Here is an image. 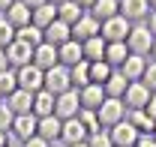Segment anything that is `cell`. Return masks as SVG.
Masks as SVG:
<instances>
[{"mask_svg": "<svg viewBox=\"0 0 156 147\" xmlns=\"http://www.w3.org/2000/svg\"><path fill=\"white\" fill-rule=\"evenodd\" d=\"M156 36L150 33L147 24H132L129 36H126V45H129V54H138V57H150V48H153Z\"/></svg>", "mask_w": 156, "mask_h": 147, "instance_id": "obj_1", "label": "cell"}, {"mask_svg": "<svg viewBox=\"0 0 156 147\" xmlns=\"http://www.w3.org/2000/svg\"><path fill=\"white\" fill-rule=\"evenodd\" d=\"M126 114H129L126 102H123V99H108V96H105V102H102V105H99V111H96L99 126H102V129L117 126L120 120H126Z\"/></svg>", "mask_w": 156, "mask_h": 147, "instance_id": "obj_2", "label": "cell"}, {"mask_svg": "<svg viewBox=\"0 0 156 147\" xmlns=\"http://www.w3.org/2000/svg\"><path fill=\"white\" fill-rule=\"evenodd\" d=\"M36 126H39V117H33V114H15V120L9 126V138L15 144H24V141H30L36 135Z\"/></svg>", "mask_w": 156, "mask_h": 147, "instance_id": "obj_3", "label": "cell"}, {"mask_svg": "<svg viewBox=\"0 0 156 147\" xmlns=\"http://www.w3.org/2000/svg\"><path fill=\"white\" fill-rule=\"evenodd\" d=\"M150 87L144 84V81H129V87H126V93H123V102H126V108L129 111H141L150 105Z\"/></svg>", "mask_w": 156, "mask_h": 147, "instance_id": "obj_4", "label": "cell"}, {"mask_svg": "<svg viewBox=\"0 0 156 147\" xmlns=\"http://www.w3.org/2000/svg\"><path fill=\"white\" fill-rule=\"evenodd\" d=\"M18 72V90H27V93H39L45 90V72L39 69V66H21V69H15Z\"/></svg>", "mask_w": 156, "mask_h": 147, "instance_id": "obj_5", "label": "cell"}, {"mask_svg": "<svg viewBox=\"0 0 156 147\" xmlns=\"http://www.w3.org/2000/svg\"><path fill=\"white\" fill-rule=\"evenodd\" d=\"M129 30H132V24L123 18V15H114V18L102 21V30H99V36L105 39V42H126Z\"/></svg>", "mask_w": 156, "mask_h": 147, "instance_id": "obj_6", "label": "cell"}, {"mask_svg": "<svg viewBox=\"0 0 156 147\" xmlns=\"http://www.w3.org/2000/svg\"><path fill=\"white\" fill-rule=\"evenodd\" d=\"M81 114V99H78V90H66L57 96V102H54V117L60 120H72Z\"/></svg>", "mask_w": 156, "mask_h": 147, "instance_id": "obj_7", "label": "cell"}, {"mask_svg": "<svg viewBox=\"0 0 156 147\" xmlns=\"http://www.w3.org/2000/svg\"><path fill=\"white\" fill-rule=\"evenodd\" d=\"M45 90L54 93V96H60V93L72 90V78H69V69L66 66H54V69H48L45 72Z\"/></svg>", "mask_w": 156, "mask_h": 147, "instance_id": "obj_8", "label": "cell"}, {"mask_svg": "<svg viewBox=\"0 0 156 147\" xmlns=\"http://www.w3.org/2000/svg\"><path fill=\"white\" fill-rule=\"evenodd\" d=\"M120 15L129 24H144L150 15V3L147 0H120Z\"/></svg>", "mask_w": 156, "mask_h": 147, "instance_id": "obj_9", "label": "cell"}, {"mask_svg": "<svg viewBox=\"0 0 156 147\" xmlns=\"http://www.w3.org/2000/svg\"><path fill=\"white\" fill-rule=\"evenodd\" d=\"M108 135H111V144L114 147H135V141L141 138L138 135V129L129 123V120H120L117 126L108 129Z\"/></svg>", "mask_w": 156, "mask_h": 147, "instance_id": "obj_10", "label": "cell"}, {"mask_svg": "<svg viewBox=\"0 0 156 147\" xmlns=\"http://www.w3.org/2000/svg\"><path fill=\"white\" fill-rule=\"evenodd\" d=\"M87 129H84V123L78 120V117H72V120H63V129H60V144L63 147H72V144H81V141H87Z\"/></svg>", "mask_w": 156, "mask_h": 147, "instance_id": "obj_11", "label": "cell"}, {"mask_svg": "<svg viewBox=\"0 0 156 147\" xmlns=\"http://www.w3.org/2000/svg\"><path fill=\"white\" fill-rule=\"evenodd\" d=\"M99 30H102V24H99L93 15H81V18L72 24V39L75 42H87V39H93V36H99Z\"/></svg>", "mask_w": 156, "mask_h": 147, "instance_id": "obj_12", "label": "cell"}, {"mask_svg": "<svg viewBox=\"0 0 156 147\" xmlns=\"http://www.w3.org/2000/svg\"><path fill=\"white\" fill-rule=\"evenodd\" d=\"M6 60H9V69H21V66H30V63H33V48L15 39V42H12V45L6 48Z\"/></svg>", "mask_w": 156, "mask_h": 147, "instance_id": "obj_13", "label": "cell"}, {"mask_svg": "<svg viewBox=\"0 0 156 147\" xmlns=\"http://www.w3.org/2000/svg\"><path fill=\"white\" fill-rule=\"evenodd\" d=\"M60 60H57V48L54 45H48V42H42L33 48V66H39L42 72H48V69H54Z\"/></svg>", "mask_w": 156, "mask_h": 147, "instance_id": "obj_14", "label": "cell"}, {"mask_svg": "<svg viewBox=\"0 0 156 147\" xmlns=\"http://www.w3.org/2000/svg\"><path fill=\"white\" fill-rule=\"evenodd\" d=\"M78 99H81L84 111H99V105L105 102V90H102V84H87L84 90H78Z\"/></svg>", "mask_w": 156, "mask_h": 147, "instance_id": "obj_15", "label": "cell"}, {"mask_svg": "<svg viewBox=\"0 0 156 147\" xmlns=\"http://www.w3.org/2000/svg\"><path fill=\"white\" fill-rule=\"evenodd\" d=\"M69 39H72V27H69V24H63L60 18L54 21V24H48V27H45V42H48V45H54V48L66 45Z\"/></svg>", "mask_w": 156, "mask_h": 147, "instance_id": "obj_16", "label": "cell"}, {"mask_svg": "<svg viewBox=\"0 0 156 147\" xmlns=\"http://www.w3.org/2000/svg\"><path fill=\"white\" fill-rule=\"evenodd\" d=\"M57 60H60V66H66V69H72L75 63H81V60H84V51H81V42L69 39L66 45H60V48H57Z\"/></svg>", "mask_w": 156, "mask_h": 147, "instance_id": "obj_17", "label": "cell"}, {"mask_svg": "<svg viewBox=\"0 0 156 147\" xmlns=\"http://www.w3.org/2000/svg\"><path fill=\"white\" fill-rule=\"evenodd\" d=\"M147 60H150V57L129 54V57H126V63L120 66V75H123L126 81H141V78H144V69H147Z\"/></svg>", "mask_w": 156, "mask_h": 147, "instance_id": "obj_18", "label": "cell"}, {"mask_svg": "<svg viewBox=\"0 0 156 147\" xmlns=\"http://www.w3.org/2000/svg\"><path fill=\"white\" fill-rule=\"evenodd\" d=\"M60 129H63V120L51 114V117H42V120H39L36 135H39V138H45L48 144H54V141H60Z\"/></svg>", "mask_w": 156, "mask_h": 147, "instance_id": "obj_19", "label": "cell"}, {"mask_svg": "<svg viewBox=\"0 0 156 147\" xmlns=\"http://www.w3.org/2000/svg\"><path fill=\"white\" fill-rule=\"evenodd\" d=\"M30 15H33V9H30V6H24L21 0H15V3L3 12V18L9 21L15 30H18V27H24V24H30Z\"/></svg>", "mask_w": 156, "mask_h": 147, "instance_id": "obj_20", "label": "cell"}, {"mask_svg": "<svg viewBox=\"0 0 156 147\" xmlns=\"http://www.w3.org/2000/svg\"><path fill=\"white\" fill-rule=\"evenodd\" d=\"M54 102H57V96L54 93H48V90H39L33 93V117H51L54 114Z\"/></svg>", "mask_w": 156, "mask_h": 147, "instance_id": "obj_21", "label": "cell"}, {"mask_svg": "<svg viewBox=\"0 0 156 147\" xmlns=\"http://www.w3.org/2000/svg\"><path fill=\"white\" fill-rule=\"evenodd\" d=\"M3 102L12 108V114H33V93H27V90H15Z\"/></svg>", "mask_w": 156, "mask_h": 147, "instance_id": "obj_22", "label": "cell"}, {"mask_svg": "<svg viewBox=\"0 0 156 147\" xmlns=\"http://www.w3.org/2000/svg\"><path fill=\"white\" fill-rule=\"evenodd\" d=\"M87 15H93V18L102 24V21L120 15V0H96V3L90 6V12H87Z\"/></svg>", "mask_w": 156, "mask_h": 147, "instance_id": "obj_23", "label": "cell"}, {"mask_svg": "<svg viewBox=\"0 0 156 147\" xmlns=\"http://www.w3.org/2000/svg\"><path fill=\"white\" fill-rule=\"evenodd\" d=\"M126 57H129V45L126 42H108L105 45V63L111 69H120L126 63Z\"/></svg>", "mask_w": 156, "mask_h": 147, "instance_id": "obj_24", "label": "cell"}, {"mask_svg": "<svg viewBox=\"0 0 156 147\" xmlns=\"http://www.w3.org/2000/svg\"><path fill=\"white\" fill-rule=\"evenodd\" d=\"M54 21H57V6L54 3H42L39 9H33V15H30V24H36L39 30H45Z\"/></svg>", "mask_w": 156, "mask_h": 147, "instance_id": "obj_25", "label": "cell"}, {"mask_svg": "<svg viewBox=\"0 0 156 147\" xmlns=\"http://www.w3.org/2000/svg\"><path fill=\"white\" fill-rule=\"evenodd\" d=\"M126 120L138 129V135H153V129H156V120H153L144 108H141V111H129V114H126Z\"/></svg>", "mask_w": 156, "mask_h": 147, "instance_id": "obj_26", "label": "cell"}, {"mask_svg": "<svg viewBox=\"0 0 156 147\" xmlns=\"http://www.w3.org/2000/svg\"><path fill=\"white\" fill-rule=\"evenodd\" d=\"M105 39L102 36H93L87 39V42H81V51H84V60L87 63H96V60H105Z\"/></svg>", "mask_w": 156, "mask_h": 147, "instance_id": "obj_27", "label": "cell"}, {"mask_svg": "<svg viewBox=\"0 0 156 147\" xmlns=\"http://www.w3.org/2000/svg\"><path fill=\"white\" fill-rule=\"evenodd\" d=\"M15 39H18V42H24V45H30V48H36V45H42V42H45V30H39L36 24H24V27H18V30H15Z\"/></svg>", "mask_w": 156, "mask_h": 147, "instance_id": "obj_28", "label": "cell"}, {"mask_svg": "<svg viewBox=\"0 0 156 147\" xmlns=\"http://www.w3.org/2000/svg\"><path fill=\"white\" fill-rule=\"evenodd\" d=\"M126 87H129V81L120 75V69H114V75H111V78L102 84V90H105V96H108V99H123Z\"/></svg>", "mask_w": 156, "mask_h": 147, "instance_id": "obj_29", "label": "cell"}, {"mask_svg": "<svg viewBox=\"0 0 156 147\" xmlns=\"http://www.w3.org/2000/svg\"><path fill=\"white\" fill-rule=\"evenodd\" d=\"M69 78H72V90H84V87L90 84V63H87V60L75 63V66L69 69Z\"/></svg>", "mask_w": 156, "mask_h": 147, "instance_id": "obj_30", "label": "cell"}, {"mask_svg": "<svg viewBox=\"0 0 156 147\" xmlns=\"http://www.w3.org/2000/svg\"><path fill=\"white\" fill-rule=\"evenodd\" d=\"M81 15H84V9L78 6L75 0H66V3H60V6H57V18L63 21V24H69V27H72Z\"/></svg>", "mask_w": 156, "mask_h": 147, "instance_id": "obj_31", "label": "cell"}, {"mask_svg": "<svg viewBox=\"0 0 156 147\" xmlns=\"http://www.w3.org/2000/svg\"><path fill=\"white\" fill-rule=\"evenodd\" d=\"M15 90H18V72L15 69H3L0 72V99L12 96Z\"/></svg>", "mask_w": 156, "mask_h": 147, "instance_id": "obj_32", "label": "cell"}, {"mask_svg": "<svg viewBox=\"0 0 156 147\" xmlns=\"http://www.w3.org/2000/svg\"><path fill=\"white\" fill-rule=\"evenodd\" d=\"M111 75H114V69H111L105 60H96V63H90V84H105Z\"/></svg>", "mask_w": 156, "mask_h": 147, "instance_id": "obj_33", "label": "cell"}, {"mask_svg": "<svg viewBox=\"0 0 156 147\" xmlns=\"http://www.w3.org/2000/svg\"><path fill=\"white\" fill-rule=\"evenodd\" d=\"M12 42H15V27L0 15V48H9Z\"/></svg>", "mask_w": 156, "mask_h": 147, "instance_id": "obj_34", "label": "cell"}, {"mask_svg": "<svg viewBox=\"0 0 156 147\" xmlns=\"http://www.w3.org/2000/svg\"><path fill=\"white\" fill-rule=\"evenodd\" d=\"M78 120L84 123V129H87L90 135L102 129V126H99V117H96V111H84V108H81V114H78Z\"/></svg>", "mask_w": 156, "mask_h": 147, "instance_id": "obj_35", "label": "cell"}, {"mask_svg": "<svg viewBox=\"0 0 156 147\" xmlns=\"http://www.w3.org/2000/svg\"><path fill=\"white\" fill-rule=\"evenodd\" d=\"M87 147H114L108 129H99V132H93V135H87Z\"/></svg>", "mask_w": 156, "mask_h": 147, "instance_id": "obj_36", "label": "cell"}, {"mask_svg": "<svg viewBox=\"0 0 156 147\" xmlns=\"http://www.w3.org/2000/svg\"><path fill=\"white\" fill-rule=\"evenodd\" d=\"M12 120H15V114H12V108H9L6 102H0V132H9V126H12Z\"/></svg>", "mask_w": 156, "mask_h": 147, "instance_id": "obj_37", "label": "cell"}, {"mask_svg": "<svg viewBox=\"0 0 156 147\" xmlns=\"http://www.w3.org/2000/svg\"><path fill=\"white\" fill-rule=\"evenodd\" d=\"M141 81L150 87V93H156V60H147V69H144V78Z\"/></svg>", "mask_w": 156, "mask_h": 147, "instance_id": "obj_38", "label": "cell"}, {"mask_svg": "<svg viewBox=\"0 0 156 147\" xmlns=\"http://www.w3.org/2000/svg\"><path fill=\"white\" fill-rule=\"evenodd\" d=\"M21 147H51V144H48L45 138H39V135H33L30 141H24V144H21Z\"/></svg>", "mask_w": 156, "mask_h": 147, "instance_id": "obj_39", "label": "cell"}, {"mask_svg": "<svg viewBox=\"0 0 156 147\" xmlns=\"http://www.w3.org/2000/svg\"><path fill=\"white\" fill-rule=\"evenodd\" d=\"M135 147H156V138L153 135H141V138L135 141Z\"/></svg>", "mask_w": 156, "mask_h": 147, "instance_id": "obj_40", "label": "cell"}, {"mask_svg": "<svg viewBox=\"0 0 156 147\" xmlns=\"http://www.w3.org/2000/svg\"><path fill=\"white\" fill-rule=\"evenodd\" d=\"M144 24L150 27V33H153V36H156V9H153V12H150V15H147V21H144Z\"/></svg>", "mask_w": 156, "mask_h": 147, "instance_id": "obj_41", "label": "cell"}, {"mask_svg": "<svg viewBox=\"0 0 156 147\" xmlns=\"http://www.w3.org/2000/svg\"><path fill=\"white\" fill-rule=\"evenodd\" d=\"M144 111H147V114H150V117H153V120H156V93H153V96H150V105H147V108H144Z\"/></svg>", "mask_w": 156, "mask_h": 147, "instance_id": "obj_42", "label": "cell"}, {"mask_svg": "<svg viewBox=\"0 0 156 147\" xmlns=\"http://www.w3.org/2000/svg\"><path fill=\"white\" fill-rule=\"evenodd\" d=\"M9 69V60H6V48H0V72Z\"/></svg>", "mask_w": 156, "mask_h": 147, "instance_id": "obj_43", "label": "cell"}, {"mask_svg": "<svg viewBox=\"0 0 156 147\" xmlns=\"http://www.w3.org/2000/svg\"><path fill=\"white\" fill-rule=\"evenodd\" d=\"M21 3H24V6H30V9H39V6H42V3H48V0H21Z\"/></svg>", "mask_w": 156, "mask_h": 147, "instance_id": "obj_44", "label": "cell"}, {"mask_svg": "<svg viewBox=\"0 0 156 147\" xmlns=\"http://www.w3.org/2000/svg\"><path fill=\"white\" fill-rule=\"evenodd\" d=\"M78 6H81V9H84V12H90V6H93V3H96V0H75Z\"/></svg>", "mask_w": 156, "mask_h": 147, "instance_id": "obj_45", "label": "cell"}, {"mask_svg": "<svg viewBox=\"0 0 156 147\" xmlns=\"http://www.w3.org/2000/svg\"><path fill=\"white\" fill-rule=\"evenodd\" d=\"M12 3H15V0H0V15H3V12H6V9H9Z\"/></svg>", "mask_w": 156, "mask_h": 147, "instance_id": "obj_46", "label": "cell"}, {"mask_svg": "<svg viewBox=\"0 0 156 147\" xmlns=\"http://www.w3.org/2000/svg\"><path fill=\"white\" fill-rule=\"evenodd\" d=\"M9 141H12V138H9V132H0V147H6Z\"/></svg>", "mask_w": 156, "mask_h": 147, "instance_id": "obj_47", "label": "cell"}, {"mask_svg": "<svg viewBox=\"0 0 156 147\" xmlns=\"http://www.w3.org/2000/svg\"><path fill=\"white\" fill-rule=\"evenodd\" d=\"M150 57H153V60H156V42H153V48H150Z\"/></svg>", "mask_w": 156, "mask_h": 147, "instance_id": "obj_48", "label": "cell"}, {"mask_svg": "<svg viewBox=\"0 0 156 147\" xmlns=\"http://www.w3.org/2000/svg\"><path fill=\"white\" fill-rule=\"evenodd\" d=\"M48 3H54V6H60V3H66V0H48Z\"/></svg>", "mask_w": 156, "mask_h": 147, "instance_id": "obj_49", "label": "cell"}, {"mask_svg": "<svg viewBox=\"0 0 156 147\" xmlns=\"http://www.w3.org/2000/svg\"><path fill=\"white\" fill-rule=\"evenodd\" d=\"M147 3H150V12H153V9H156V0H147Z\"/></svg>", "mask_w": 156, "mask_h": 147, "instance_id": "obj_50", "label": "cell"}, {"mask_svg": "<svg viewBox=\"0 0 156 147\" xmlns=\"http://www.w3.org/2000/svg\"><path fill=\"white\" fill-rule=\"evenodd\" d=\"M72 147H87V141H81V144H72Z\"/></svg>", "mask_w": 156, "mask_h": 147, "instance_id": "obj_51", "label": "cell"}, {"mask_svg": "<svg viewBox=\"0 0 156 147\" xmlns=\"http://www.w3.org/2000/svg\"><path fill=\"white\" fill-rule=\"evenodd\" d=\"M6 147H21V144H15V141H9V144H6Z\"/></svg>", "mask_w": 156, "mask_h": 147, "instance_id": "obj_52", "label": "cell"}, {"mask_svg": "<svg viewBox=\"0 0 156 147\" xmlns=\"http://www.w3.org/2000/svg\"><path fill=\"white\" fill-rule=\"evenodd\" d=\"M51 147H63V144H60V141H54V144H51Z\"/></svg>", "mask_w": 156, "mask_h": 147, "instance_id": "obj_53", "label": "cell"}, {"mask_svg": "<svg viewBox=\"0 0 156 147\" xmlns=\"http://www.w3.org/2000/svg\"><path fill=\"white\" fill-rule=\"evenodd\" d=\"M153 138H156V129H153Z\"/></svg>", "mask_w": 156, "mask_h": 147, "instance_id": "obj_54", "label": "cell"}, {"mask_svg": "<svg viewBox=\"0 0 156 147\" xmlns=\"http://www.w3.org/2000/svg\"><path fill=\"white\" fill-rule=\"evenodd\" d=\"M0 102H3V99H0Z\"/></svg>", "mask_w": 156, "mask_h": 147, "instance_id": "obj_55", "label": "cell"}]
</instances>
